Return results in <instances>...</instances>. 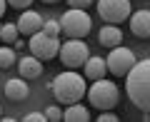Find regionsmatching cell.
<instances>
[{
    "mask_svg": "<svg viewBox=\"0 0 150 122\" xmlns=\"http://www.w3.org/2000/svg\"><path fill=\"white\" fill-rule=\"evenodd\" d=\"M125 77V92H128L130 102L138 107L140 112L150 110V60H135V65L128 70Z\"/></svg>",
    "mask_w": 150,
    "mask_h": 122,
    "instance_id": "cell-1",
    "label": "cell"
},
{
    "mask_svg": "<svg viewBox=\"0 0 150 122\" xmlns=\"http://www.w3.org/2000/svg\"><path fill=\"white\" fill-rule=\"evenodd\" d=\"M50 90H53L55 100L63 102V105H73V102H80V97H85V77L78 75L75 70H65V72L55 75V80L50 82Z\"/></svg>",
    "mask_w": 150,
    "mask_h": 122,
    "instance_id": "cell-2",
    "label": "cell"
},
{
    "mask_svg": "<svg viewBox=\"0 0 150 122\" xmlns=\"http://www.w3.org/2000/svg\"><path fill=\"white\" fill-rule=\"evenodd\" d=\"M88 100H90L93 107H98V110H112V107L120 102V87L112 82V80H93L90 90H85Z\"/></svg>",
    "mask_w": 150,
    "mask_h": 122,
    "instance_id": "cell-3",
    "label": "cell"
},
{
    "mask_svg": "<svg viewBox=\"0 0 150 122\" xmlns=\"http://www.w3.org/2000/svg\"><path fill=\"white\" fill-rule=\"evenodd\" d=\"M60 32L68 37H85L93 30V20L85 10L80 8H68V10L60 15Z\"/></svg>",
    "mask_w": 150,
    "mask_h": 122,
    "instance_id": "cell-4",
    "label": "cell"
},
{
    "mask_svg": "<svg viewBox=\"0 0 150 122\" xmlns=\"http://www.w3.org/2000/svg\"><path fill=\"white\" fill-rule=\"evenodd\" d=\"M88 55H90V50H88V45L83 43L80 37H70L68 43H60V48H58V60L68 70L83 67V62L88 60Z\"/></svg>",
    "mask_w": 150,
    "mask_h": 122,
    "instance_id": "cell-5",
    "label": "cell"
},
{
    "mask_svg": "<svg viewBox=\"0 0 150 122\" xmlns=\"http://www.w3.org/2000/svg\"><path fill=\"white\" fill-rule=\"evenodd\" d=\"M28 48H30V55H35L40 62H45V60L58 57L60 37H50V35H45L43 30H38V32H33V35H30Z\"/></svg>",
    "mask_w": 150,
    "mask_h": 122,
    "instance_id": "cell-6",
    "label": "cell"
},
{
    "mask_svg": "<svg viewBox=\"0 0 150 122\" xmlns=\"http://www.w3.org/2000/svg\"><path fill=\"white\" fill-rule=\"evenodd\" d=\"M135 60H138V57H135V53H133L130 48L115 45V48H110V55L105 57V67L110 70V75H115V77H123V75L135 65Z\"/></svg>",
    "mask_w": 150,
    "mask_h": 122,
    "instance_id": "cell-7",
    "label": "cell"
},
{
    "mask_svg": "<svg viewBox=\"0 0 150 122\" xmlns=\"http://www.w3.org/2000/svg\"><path fill=\"white\" fill-rule=\"evenodd\" d=\"M130 0H98V15L105 22L120 25L123 20H128L130 15Z\"/></svg>",
    "mask_w": 150,
    "mask_h": 122,
    "instance_id": "cell-8",
    "label": "cell"
},
{
    "mask_svg": "<svg viewBox=\"0 0 150 122\" xmlns=\"http://www.w3.org/2000/svg\"><path fill=\"white\" fill-rule=\"evenodd\" d=\"M128 20H130V32L135 37H140V40H148L150 37V10L140 8V10L130 13Z\"/></svg>",
    "mask_w": 150,
    "mask_h": 122,
    "instance_id": "cell-9",
    "label": "cell"
},
{
    "mask_svg": "<svg viewBox=\"0 0 150 122\" xmlns=\"http://www.w3.org/2000/svg\"><path fill=\"white\" fill-rule=\"evenodd\" d=\"M43 20H45V18L40 15V13L28 10V8H25V10H23V15L18 18V22H15V25H18V32H20V35H25V37H30L33 32H38L40 27H43Z\"/></svg>",
    "mask_w": 150,
    "mask_h": 122,
    "instance_id": "cell-10",
    "label": "cell"
},
{
    "mask_svg": "<svg viewBox=\"0 0 150 122\" xmlns=\"http://www.w3.org/2000/svg\"><path fill=\"white\" fill-rule=\"evenodd\" d=\"M98 43L103 48H115V45H123V30L112 22H105L98 32Z\"/></svg>",
    "mask_w": 150,
    "mask_h": 122,
    "instance_id": "cell-11",
    "label": "cell"
},
{
    "mask_svg": "<svg viewBox=\"0 0 150 122\" xmlns=\"http://www.w3.org/2000/svg\"><path fill=\"white\" fill-rule=\"evenodd\" d=\"M18 72H20L23 80H35L43 75V62L35 57V55H28V57H20L18 62Z\"/></svg>",
    "mask_w": 150,
    "mask_h": 122,
    "instance_id": "cell-12",
    "label": "cell"
},
{
    "mask_svg": "<svg viewBox=\"0 0 150 122\" xmlns=\"http://www.w3.org/2000/svg\"><path fill=\"white\" fill-rule=\"evenodd\" d=\"M105 72H108L105 57L88 55V60L83 62V77H88V80H100V77H105Z\"/></svg>",
    "mask_w": 150,
    "mask_h": 122,
    "instance_id": "cell-13",
    "label": "cell"
},
{
    "mask_svg": "<svg viewBox=\"0 0 150 122\" xmlns=\"http://www.w3.org/2000/svg\"><path fill=\"white\" fill-rule=\"evenodd\" d=\"M5 97L13 102H23L28 97V80L23 77H13L5 82Z\"/></svg>",
    "mask_w": 150,
    "mask_h": 122,
    "instance_id": "cell-14",
    "label": "cell"
},
{
    "mask_svg": "<svg viewBox=\"0 0 150 122\" xmlns=\"http://www.w3.org/2000/svg\"><path fill=\"white\" fill-rule=\"evenodd\" d=\"M63 120L65 122H88L90 120V112H88L85 105L73 102V105H68V110H63Z\"/></svg>",
    "mask_w": 150,
    "mask_h": 122,
    "instance_id": "cell-15",
    "label": "cell"
},
{
    "mask_svg": "<svg viewBox=\"0 0 150 122\" xmlns=\"http://www.w3.org/2000/svg\"><path fill=\"white\" fill-rule=\"evenodd\" d=\"M20 37V32H18V25L15 22H5V25H0V40L5 45H13Z\"/></svg>",
    "mask_w": 150,
    "mask_h": 122,
    "instance_id": "cell-16",
    "label": "cell"
},
{
    "mask_svg": "<svg viewBox=\"0 0 150 122\" xmlns=\"http://www.w3.org/2000/svg\"><path fill=\"white\" fill-rule=\"evenodd\" d=\"M15 50L10 48V45H3V48H0V67L3 70H8V67H13V65H15Z\"/></svg>",
    "mask_w": 150,
    "mask_h": 122,
    "instance_id": "cell-17",
    "label": "cell"
},
{
    "mask_svg": "<svg viewBox=\"0 0 150 122\" xmlns=\"http://www.w3.org/2000/svg\"><path fill=\"white\" fill-rule=\"evenodd\" d=\"M40 30L50 37H60V22L58 20H43V27Z\"/></svg>",
    "mask_w": 150,
    "mask_h": 122,
    "instance_id": "cell-18",
    "label": "cell"
},
{
    "mask_svg": "<svg viewBox=\"0 0 150 122\" xmlns=\"http://www.w3.org/2000/svg\"><path fill=\"white\" fill-rule=\"evenodd\" d=\"M43 115H45V120H50V122H60L63 120V110H60L58 105H48Z\"/></svg>",
    "mask_w": 150,
    "mask_h": 122,
    "instance_id": "cell-19",
    "label": "cell"
},
{
    "mask_svg": "<svg viewBox=\"0 0 150 122\" xmlns=\"http://www.w3.org/2000/svg\"><path fill=\"white\" fill-rule=\"evenodd\" d=\"M23 122H48V120L43 112H28V115H23Z\"/></svg>",
    "mask_w": 150,
    "mask_h": 122,
    "instance_id": "cell-20",
    "label": "cell"
},
{
    "mask_svg": "<svg viewBox=\"0 0 150 122\" xmlns=\"http://www.w3.org/2000/svg\"><path fill=\"white\" fill-rule=\"evenodd\" d=\"M10 8H15V10H25V8L33 5V0H5Z\"/></svg>",
    "mask_w": 150,
    "mask_h": 122,
    "instance_id": "cell-21",
    "label": "cell"
},
{
    "mask_svg": "<svg viewBox=\"0 0 150 122\" xmlns=\"http://www.w3.org/2000/svg\"><path fill=\"white\" fill-rule=\"evenodd\" d=\"M118 120H120V117L115 115L112 110H103V115L98 117V122H118Z\"/></svg>",
    "mask_w": 150,
    "mask_h": 122,
    "instance_id": "cell-22",
    "label": "cell"
},
{
    "mask_svg": "<svg viewBox=\"0 0 150 122\" xmlns=\"http://www.w3.org/2000/svg\"><path fill=\"white\" fill-rule=\"evenodd\" d=\"M90 5H93V0H68V8H80V10H85Z\"/></svg>",
    "mask_w": 150,
    "mask_h": 122,
    "instance_id": "cell-23",
    "label": "cell"
},
{
    "mask_svg": "<svg viewBox=\"0 0 150 122\" xmlns=\"http://www.w3.org/2000/svg\"><path fill=\"white\" fill-rule=\"evenodd\" d=\"M23 48H25V40H20V37H18L15 43H13V50L18 53V50H23Z\"/></svg>",
    "mask_w": 150,
    "mask_h": 122,
    "instance_id": "cell-24",
    "label": "cell"
},
{
    "mask_svg": "<svg viewBox=\"0 0 150 122\" xmlns=\"http://www.w3.org/2000/svg\"><path fill=\"white\" fill-rule=\"evenodd\" d=\"M5 8H8V3H5V0H0V18L5 15Z\"/></svg>",
    "mask_w": 150,
    "mask_h": 122,
    "instance_id": "cell-25",
    "label": "cell"
},
{
    "mask_svg": "<svg viewBox=\"0 0 150 122\" xmlns=\"http://www.w3.org/2000/svg\"><path fill=\"white\" fill-rule=\"evenodd\" d=\"M40 3H45V5H55V3H60V0H40Z\"/></svg>",
    "mask_w": 150,
    "mask_h": 122,
    "instance_id": "cell-26",
    "label": "cell"
},
{
    "mask_svg": "<svg viewBox=\"0 0 150 122\" xmlns=\"http://www.w3.org/2000/svg\"><path fill=\"white\" fill-rule=\"evenodd\" d=\"M0 115H3V107H0Z\"/></svg>",
    "mask_w": 150,
    "mask_h": 122,
    "instance_id": "cell-27",
    "label": "cell"
}]
</instances>
